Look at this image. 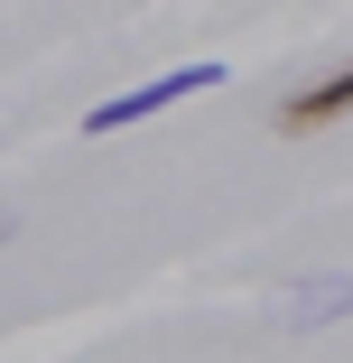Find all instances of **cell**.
<instances>
[{
	"label": "cell",
	"mask_w": 353,
	"mask_h": 363,
	"mask_svg": "<svg viewBox=\"0 0 353 363\" xmlns=\"http://www.w3.org/2000/svg\"><path fill=\"white\" fill-rule=\"evenodd\" d=\"M204 84H224V65H177V75H158V84H130V94L93 103V112H84V130H93V140H103V130H130V121H149V112H168V103H186V94H204Z\"/></svg>",
	"instance_id": "6da1fadb"
},
{
	"label": "cell",
	"mask_w": 353,
	"mask_h": 363,
	"mask_svg": "<svg viewBox=\"0 0 353 363\" xmlns=\"http://www.w3.org/2000/svg\"><path fill=\"white\" fill-rule=\"evenodd\" d=\"M353 112V65L344 75H325V84H307V94H289L279 103V140H307V130H325V121H344Z\"/></svg>",
	"instance_id": "7a4b0ae2"
},
{
	"label": "cell",
	"mask_w": 353,
	"mask_h": 363,
	"mask_svg": "<svg viewBox=\"0 0 353 363\" xmlns=\"http://www.w3.org/2000/svg\"><path fill=\"white\" fill-rule=\"evenodd\" d=\"M344 308H353V289H344V279H316L307 298H298V326H325V317H344Z\"/></svg>",
	"instance_id": "3957f363"
},
{
	"label": "cell",
	"mask_w": 353,
	"mask_h": 363,
	"mask_svg": "<svg viewBox=\"0 0 353 363\" xmlns=\"http://www.w3.org/2000/svg\"><path fill=\"white\" fill-rule=\"evenodd\" d=\"M0 242H10V224H0Z\"/></svg>",
	"instance_id": "277c9868"
}]
</instances>
